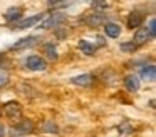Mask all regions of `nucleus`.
<instances>
[{"mask_svg":"<svg viewBox=\"0 0 156 137\" xmlns=\"http://www.w3.org/2000/svg\"><path fill=\"white\" fill-rule=\"evenodd\" d=\"M34 122L30 119H22L19 124L10 127V135L14 137H22V135H29V134L34 132Z\"/></svg>","mask_w":156,"mask_h":137,"instance_id":"1","label":"nucleus"},{"mask_svg":"<svg viewBox=\"0 0 156 137\" xmlns=\"http://www.w3.org/2000/svg\"><path fill=\"white\" fill-rule=\"evenodd\" d=\"M25 67L29 70H34V72H42V70L47 69V62L41 55H30L25 60Z\"/></svg>","mask_w":156,"mask_h":137,"instance_id":"2","label":"nucleus"},{"mask_svg":"<svg viewBox=\"0 0 156 137\" xmlns=\"http://www.w3.org/2000/svg\"><path fill=\"white\" fill-rule=\"evenodd\" d=\"M42 19H44V15H42V13H37V15H32V17H27V19L19 20V22L14 23L12 27H14L15 30H25V29H30V27L37 25Z\"/></svg>","mask_w":156,"mask_h":137,"instance_id":"3","label":"nucleus"},{"mask_svg":"<svg viewBox=\"0 0 156 137\" xmlns=\"http://www.w3.org/2000/svg\"><path fill=\"white\" fill-rule=\"evenodd\" d=\"M4 114L9 119H20L22 117V105L17 100L7 102V104H4Z\"/></svg>","mask_w":156,"mask_h":137,"instance_id":"4","label":"nucleus"},{"mask_svg":"<svg viewBox=\"0 0 156 137\" xmlns=\"http://www.w3.org/2000/svg\"><path fill=\"white\" fill-rule=\"evenodd\" d=\"M66 19L67 17L64 15V13H61V12H54L49 19H45L44 22H42V29H55V27H59L61 23H64L66 22Z\"/></svg>","mask_w":156,"mask_h":137,"instance_id":"5","label":"nucleus"},{"mask_svg":"<svg viewBox=\"0 0 156 137\" xmlns=\"http://www.w3.org/2000/svg\"><path fill=\"white\" fill-rule=\"evenodd\" d=\"M39 42V37L35 35H30V37H24V39H19L17 42L14 43V45L10 47L12 52H17V50H25V49H30V47H34L35 43Z\"/></svg>","mask_w":156,"mask_h":137,"instance_id":"6","label":"nucleus"},{"mask_svg":"<svg viewBox=\"0 0 156 137\" xmlns=\"http://www.w3.org/2000/svg\"><path fill=\"white\" fill-rule=\"evenodd\" d=\"M143 22H144V13L141 10H131L128 15V20H126L129 29H139L143 25Z\"/></svg>","mask_w":156,"mask_h":137,"instance_id":"7","label":"nucleus"},{"mask_svg":"<svg viewBox=\"0 0 156 137\" xmlns=\"http://www.w3.org/2000/svg\"><path fill=\"white\" fill-rule=\"evenodd\" d=\"M22 13H24V9H22V7H12V9H9L7 12L4 13V19H5V22H9V23H17L19 20H22Z\"/></svg>","mask_w":156,"mask_h":137,"instance_id":"8","label":"nucleus"},{"mask_svg":"<svg viewBox=\"0 0 156 137\" xmlns=\"http://www.w3.org/2000/svg\"><path fill=\"white\" fill-rule=\"evenodd\" d=\"M149 40H151V35H149V32L146 30V27H139V29L134 32V37H133V42H134L138 47L148 43Z\"/></svg>","mask_w":156,"mask_h":137,"instance_id":"9","label":"nucleus"},{"mask_svg":"<svg viewBox=\"0 0 156 137\" xmlns=\"http://www.w3.org/2000/svg\"><path fill=\"white\" fill-rule=\"evenodd\" d=\"M71 82L74 84V85H77V87H89V85H92V82H94V75H92V74H81V75L72 77Z\"/></svg>","mask_w":156,"mask_h":137,"instance_id":"10","label":"nucleus"},{"mask_svg":"<svg viewBox=\"0 0 156 137\" xmlns=\"http://www.w3.org/2000/svg\"><path fill=\"white\" fill-rule=\"evenodd\" d=\"M139 77L144 79V80H148V82H154V79H156V67L153 65V63L144 65L141 69V72H139Z\"/></svg>","mask_w":156,"mask_h":137,"instance_id":"11","label":"nucleus"},{"mask_svg":"<svg viewBox=\"0 0 156 137\" xmlns=\"http://www.w3.org/2000/svg\"><path fill=\"white\" fill-rule=\"evenodd\" d=\"M104 33L109 39H118L121 35V27L114 22H108V23H104Z\"/></svg>","mask_w":156,"mask_h":137,"instance_id":"12","label":"nucleus"},{"mask_svg":"<svg viewBox=\"0 0 156 137\" xmlns=\"http://www.w3.org/2000/svg\"><path fill=\"white\" fill-rule=\"evenodd\" d=\"M124 85H126V89L129 90V92H138L139 90V77H136V75H126L124 77Z\"/></svg>","mask_w":156,"mask_h":137,"instance_id":"13","label":"nucleus"},{"mask_svg":"<svg viewBox=\"0 0 156 137\" xmlns=\"http://www.w3.org/2000/svg\"><path fill=\"white\" fill-rule=\"evenodd\" d=\"M77 47H79V50H81L82 53H86V55H94L96 53V45H92V43L87 42V40H79Z\"/></svg>","mask_w":156,"mask_h":137,"instance_id":"14","label":"nucleus"},{"mask_svg":"<svg viewBox=\"0 0 156 137\" xmlns=\"http://www.w3.org/2000/svg\"><path fill=\"white\" fill-rule=\"evenodd\" d=\"M86 23H87L89 27L102 25V23H104V17H102L101 13H94V12H92L89 17H86Z\"/></svg>","mask_w":156,"mask_h":137,"instance_id":"15","label":"nucleus"},{"mask_svg":"<svg viewBox=\"0 0 156 137\" xmlns=\"http://www.w3.org/2000/svg\"><path fill=\"white\" fill-rule=\"evenodd\" d=\"M44 52H45V55H47L51 60H57L59 59L57 49H55L54 43H45V45H44Z\"/></svg>","mask_w":156,"mask_h":137,"instance_id":"16","label":"nucleus"},{"mask_svg":"<svg viewBox=\"0 0 156 137\" xmlns=\"http://www.w3.org/2000/svg\"><path fill=\"white\" fill-rule=\"evenodd\" d=\"M138 49H139V47L136 45L133 40H131V42H122L121 45H119V50H121V52H124V53H134Z\"/></svg>","mask_w":156,"mask_h":137,"instance_id":"17","label":"nucleus"},{"mask_svg":"<svg viewBox=\"0 0 156 137\" xmlns=\"http://www.w3.org/2000/svg\"><path fill=\"white\" fill-rule=\"evenodd\" d=\"M9 82H10V74H9L7 70L0 69V89H2V87H5Z\"/></svg>","mask_w":156,"mask_h":137,"instance_id":"18","label":"nucleus"},{"mask_svg":"<svg viewBox=\"0 0 156 137\" xmlns=\"http://www.w3.org/2000/svg\"><path fill=\"white\" fill-rule=\"evenodd\" d=\"M146 30L149 32L151 39H154V37H156V20H154V17L149 19V23H148V27H146Z\"/></svg>","mask_w":156,"mask_h":137,"instance_id":"19","label":"nucleus"},{"mask_svg":"<svg viewBox=\"0 0 156 137\" xmlns=\"http://www.w3.org/2000/svg\"><path fill=\"white\" fill-rule=\"evenodd\" d=\"M91 5H92V9H94V13H99L104 9H108V2H92Z\"/></svg>","mask_w":156,"mask_h":137,"instance_id":"20","label":"nucleus"},{"mask_svg":"<svg viewBox=\"0 0 156 137\" xmlns=\"http://www.w3.org/2000/svg\"><path fill=\"white\" fill-rule=\"evenodd\" d=\"M44 130L45 132H51V134H57V125H55L54 122H45V125H44Z\"/></svg>","mask_w":156,"mask_h":137,"instance_id":"21","label":"nucleus"},{"mask_svg":"<svg viewBox=\"0 0 156 137\" xmlns=\"http://www.w3.org/2000/svg\"><path fill=\"white\" fill-rule=\"evenodd\" d=\"M71 3L69 2H47V7H52V9H59V7H69Z\"/></svg>","mask_w":156,"mask_h":137,"instance_id":"22","label":"nucleus"},{"mask_svg":"<svg viewBox=\"0 0 156 137\" xmlns=\"http://www.w3.org/2000/svg\"><path fill=\"white\" fill-rule=\"evenodd\" d=\"M119 130H121L122 134H131V132H133L131 125H129L128 122H124V124H122V125H119Z\"/></svg>","mask_w":156,"mask_h":137,"instance_id":"23","label":"nucleus"},{"mask_svg":"<svg viewBox=\"0 0 156 137\" xmlns=\"http://www.w3.org/2000/svg\"><path fill=\"white\" fill-rule=\"evenodd\" d=\"M0 137H5V127L0 125Z\"/></svg>","mask_w":156,"mask_h":137,"instance_id":"24","label":"nucleus"},{"mask_svg":"<svg viewBox=\"0 0 156 137\" xmlns=\"http://www.w3.org/2000/svg\"><path fill=\"white\" fill-rule=\"evenodd\" d=\"M4 60H5V57H4V55H0V65H2V62H4Z\"/></svg>","mask_w":156,"mask_h":137,"instance_id":"25","label":"nucleus"}]
</instances>
